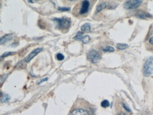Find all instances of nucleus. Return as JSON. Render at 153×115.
<instances>
[{"label": "nucleus", "mask_w": 153, "mask_h": 115, "mask_svg": "<svg viewBox=\"0 0 153 115\" xmlns=\"http://www.w3.org/2000/svg\"><path fill=\"white\" fill-rule=\"evenodd\" d=\"M123 107L127 111H128V112H131V111L130 108H129V107H128L126 104H123Z\"/></svg>", "instance_id": "aec40b11"}, {"label": "nucleus", "mask_w": 153, "mask_h": 115, "mask_svg": "<svg viewBox=\"0 0 153 115\" xmlns=\"http://www.w3.org/2000/svg\"><path fill=\"white\" fill-rule=\"evenodd\" d=\"M70 115H88V112L83 109H77L73 111Z\"/></svg>", "instance_id": "6e6552de"}, {"label": "nucleus", "mask_w": 153, "mask_h": 115, "mask_svg": "<svg viewBox=\"0 0 153 115\" xmlns=\"http://www.w3.org/2000/svg\"><path fill=\"white\" fill-rule=\"evenodd\" d=\"M142 3L141 0H126L123 3V7L126 10H133L139 7Z\"/></svg>", "instance_id": "20e7f679"}, {"label": "nucleus", "mask_w": 153, "mask_h": 115, "mask_svg": "<svg viewBox=\"0 0 153 115\" xmlns=\"http://www.w3.org/2000/svg\"><path fill=\"white\" fill-rule=\"evenodd\" d=\"M103 50L105 52H112L114 51V49L111 46H108L103 48Z\"/></svg>", "instance_id": "4468645a"}, {"label": "nucleus", "mask_w": 153, "mask_h": 115, "mask_svg": "<svg viewBox=\"0 0 153 115\" xmlns=\"http://www.w3.org/2000/svg\"><path fill=\"white\" fill-rule=\"evenodd\" d=\"M125 115V114H121V115Z\"/></svg>", "instance_id": "393cba45"}, {"label": "nucleus", "mask_w": 153, "mask_h": 115, "mask_svg": "<svg viewBox=\"0 0 153 115\" xmlns=\"http://www.w3.org/2000/svg\"><path fill=\"white\" fill-rule=\"evenodd\" d=\"M10 98L8 94H5L1 97V101L3 102H6L10 99Z\"/></svg>", "instance_id": "2eb2a0df"}, {"label": "nucleus", "mask_w": 153, "mask_h": 115, "mask_svg": "<svg viewBox=\"0 0 153 115\" xmlns=\"http://www.w3.org/2000/svg\"><path fill=\"white\" fill-rule=\"evenodd\" d=\"M70 1H76V0H70Z\"/></svg>", "instance_id": "b1692460"}, {"label": "nucleus", "mask_w": 153, "mask_h": 115, "mask_svg": "<svg viewBox=\"0 0 153 115\" xmlns=\"http://www.w3.org/2000/svg\"><path fill=\"white\" fill-rule=\"evenodd\" d=\"M27 1H28L29 2L31 3H33V1L32 0H27Z\"/></svg>", "instance_id": "5701e85b"}, {"label": "nucleus", "mask_w": 153, "mask_h": 115, "mask_svg": "<svg viewBox=\"0 0 153 115\" xmlns=\"http://www.w3.org/2000/svg\"><path fill=\"white\" fill-rule=\"evenodd\" d=\"M90 3L88 0H85L83 1L81 4V8L80 10V13L81 14H84L87 13L89 10Z\"/></svg>", "instance_id": "423d86ee"}, {"label": "nucleus", "mask_w": 153, "mask_h": 115, "mask_svg": "<svg viewBox=\"0 0 153 115\" xmlns=\"http://www.w3.org/2000/svg\"><path fill=\"white\" fill-rule=\"evenodd\" d=\"M42 48H37L36 49L33 50L27 57L25 59V61L27 63L30 62L35 56L37 54H39L40 52L42 50Z\"/></svg>", "instance_id": "0eeeda50"}, {"label": "nucleus", "mask_w": 153, "mask_h": 115, "mask_svg": "<svg viewBox=\"0 0 153 115\" xmlns=\"http://www.w3.org/2000/svg\"><path fill=\"white\" fill-rule=\"evenodd\" d=\"M107 4L106 2H103L102 3L100 4L97 5V7L96 12L97 13L99 12L102 11V10H104V9L106 8L107 7Z\"/></svg>", "instance_id": "9b49d317"}, {"label": "nucleus", "mask_w": 153, "mask_h": 115, "mask_svg": "<svg viewBox=\"0 0 153 115\" xmlns=\"http://www.w3.org/2000/svg\"><path fill=\"white\" fill-rule=\"evenodd\" d=\"M83 32H78L74 38L76 40H80L82 41L84 44H87L90 40V37L88 36H83Z\"/></svg>", "instance_id": "39448f33"}, {"label": "nucleus", "mask_w": 153, "mask_h": 115, "mask_svg": "<svg viewBox=\"0 0 153 115\" xmlns=\"http://www.w3.org/2000/svg\"><path fill=\"white\" fill-rule=\"evenodd\" d=\"M13 37L14 36L12 34H8V35L4 36L1 38V44H5L6 42L11 40L13 38Z\"/></svg>", "instance_id": "1a4fd4ad"}, {"label": "nucleus", "mask_w": 153, "mask_h": 115, "mask_svg": "<svg viewBox=\"0 0 153 115\" xmlns=\"http://www.w3.org/2000/svg\"><path fill=\"white\" fill-rule=\"evenodd\" d=\"M13 54V52H6V53H4V54H3V55H2V56H1V57H2V58L6 57L10 55H12V54Z\"/></svg>", "instance_id": "6ab92c4d"}, {"label": "nucleus", "mask_w": 153, "mask_h": 115, "mask_svg": "<svg viewBox=\"0 0 153 115\" xmlns=\"http://www.w3.org/2000/svg\"><path fill=\"white\" fill-rule=\"evenodd\" d=\"M138 17L140 19H146V18H152L153 16L151 14L148 13L144 12H140L137 14Z\"/></svg>", "instance_id": "9d476101"}, {"label": "nucleus", "mask_w": 153, "mask_h": 115, "mask_svg": "<svg viewBox=\"0 0 153 115\" xmlns=\"http://www.w3.org/2000/svg\"><path fill=\"white\" fill-rule=\"evenodd\" d=\"M153 72V56L149 58L145 62L143 67V73L145 76H150Z\"/></svg>", "instance_id": "f03ea898"}, {"label": "nucleus", "mask_w": 153, "mask_h": 115, "mask_svg": "<svg viewBox=\"0 0 153 115\" xmlns=\"http://www.w3.org/2000/svg\"><path fill=\"white\" fill-rule=\"evenodd\" d=\"M152 32H152V33H153V31H152Z\"/></svg>", "instance_id": "a878e982"}, {"label": "nucleus", "mask_w": 153, "mask_h": 115, "mask_svg": "<svg viewBox=\"0 0 153 115\" xmlns=\"http://www.w3.org/2000/svg\"><path fill=\"white\" fill-rule=\"evenodd\" d=\"M149 43L150 44H152V45H153V37H151L150 39H149Z\"/></svg>", "instance_id": "412c9836"}, {"label": "nucleus", "mask_w": 153, "mask_h": 115, "mask_svg": "<svg viewBox=\"0 0 153 115\" xmlns=\"http://www.w3.org/2000/svg\"><path fill=\"white\" fill-rule=\"evenodd\" d=\"M47 78H45V79H44L43 80H42V81H40V83H42V82L45 81H47Z\"/></svg>", "instance_id": "4be33fe9"}, {"label": "nucleus", "mask_w": 153, "mask_h": 115, "mask_svg": "<svg viewBox=\"0 0 153 115\" xmlns=\"http://www.w3.org/2000/svg\"><path fill=\"white\" fill-rule=\"evenodd\" d=\"M81 30L83 31L89 32V31H90V30H91L90 24L88 23H86L84 24L81 27Z\"/></svg>", "instance_id": "ddd939ff"}, {"label": "nucleus", "mask_w": 153, "mask_h": 115, "mask_svg": "<svg viewBox=\"0 0 153 115\" xmlns=\"http://www.w3.org/2000/svg\"><path fill=\"white\" fill-rule=\"evenodd\" d=\"M101 106L104 108H106L110 106V102L107 100H104L101 103Z\"/></svg>", "instance_id": "dca6fc26"}, {"label": "nucleus", "mask_w": 153, "mask_h": 115, "mask_svg": "<svg viewBox=\"0 0 153 115\" xmlns=\"http://www.w3.org/2000/svg\"><path fill=\"white\" fill-rule=\"evenodd\" d=\"M87 57L88 61L93 63H98L101 59V56L100 53L95 49H91L89 51Z\"/></svg>", "instance_id": "7ed1b4c3"}, {"label": "nucleus", "mask_w": 153, "mask_h": 115, "mask_svg": "<svg viewBox=\"0 0 153 115\" xmlns=\"http://www.w3.org/2000/svg\"><path fill=\"white\" fill-rule=\"evenodd\" d=\"M57 58L59 61H62L64 59V56L61 53H59L57 55Z\"/></svg>", "instance_id": "f3484780"}, {"label": "nucleus", "mask_w": 153, "mask_h": 115, "mask_svg": "<svg viewBox=\"0 0 153 115\" xmlns=\"http://www.w3.org/2000/svg\"><path fill=\"white\" fill-rule=\"evenodd\" d=\"M53 20L57 23V27L60 29H68L71 24L70 19L66 17H63L62 18H54Z\"/></svg>", "instance_id": "f257e3e1"}, {"label": "nucleus", "mask_w": 153, "mask_h": 115, "mask_svg": "<svg viewBox=\"0 0 153 115\" xmlns=\"http://www.w3.org/2000/svg\"><path fill=\"white\" fill-rule=\"evenodd\" d=\"M116 47L120 50H124V49H127L128 47V45L126 44L118 43L116 45Z\"/></svg>", "instance_id": "f8f14e48"}, {"label": "nucleus", "mask_w": 153, "mask_h": 115, "mask_svg": "<svg viewBox=\"0 0 153 115\" xmlns=\"http://www.w3.org/2000/svg\"><path fill=\"white\" fill-rule=\"evenodd\" d=\"M58 10L61 11H67L69 10L70 8L68 7H59Z\"/></svg>", "instance_id": "a211bd4d"}]
</instances>
